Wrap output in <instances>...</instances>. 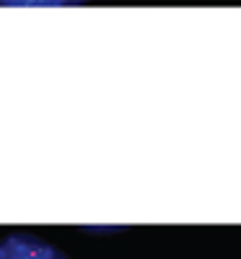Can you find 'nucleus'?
Here are the masks:
<instances>
[{
    "mask_svg": "<svg viewBox=\"0 0 241 259\" xmlns=\"http://www.w3.org/2000/svg\"><path fill=\"white\" fill-rule=\"evenodd\" d=\"M0 259H68V256L29 231H13L6 239H0Z\"/></svg>",
    "mask_w": 241,
    "mask_h": 259,
    "instance_id": "f257e3e1",
    "label": "nucleus"
},
{
    "mask_svg": "<svg viewBox=\"0 0 241 259\" xmlns=\"http://www.w3.org/2000/svg\"><path fill=\"white\" fill-rule=\"evenodd\" d=\"M86 0H0V6H81Z\"/></svg>",
    "mask_w": 241,
    "mask_h": 259,
    "instance_id": "f03ea898",
    "label": "nucleus"
}]
</instances>
